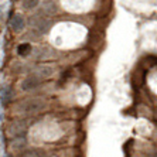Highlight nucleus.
<instances>
[{"label":"nucleus","mask_w":157,"mask_h":157,"mask_svg":"<svg viewBox=\"0 0 157 157\" xmlns=\"http://www.w3.org/2000/svg\"><path fill=\"white\" fill-rule=\"evenodd\" d=\"M40 4V0H23V6L26 9H34Z\"/></svg>","instance_id":"obj_10"},{"label":"nucleus","mask_w":157,"mask_h":157,"mask_svg":"<svg viewBox=\"0 0 157 157\" xmlns=\"http://www.w3.org/2000/svg\"><path fill=\"white\" fill-rule=\"evenodd\" d=\"M31 75L36 77L37 79L43 81V79H45V78L52 75V68H50V67H38V68H36V70L33 71Z\"/></svg>","instance_id":"obj_3"},{"label":"nucleus","mask_w":157,"mask_h":157,"mask_svg":"<svg viewBox=\"0 0 157 157\" xmlns=\"http://www.w3.org/2000/svg\"><path fill=\"white\" fill-rule=\"evenodd\" d=\"M10 88H3V91H2V103H3L4 106L9 103V101H10Z\"/></svg>","instance_id":"obj_8"},{"label":"nucleus","mask_w":157,"mask_h":157,"mask_svg":"<svg viewBox=\"0 0 157 157\" xmlns=\"http://www.w3.org/2000/svg\"><path fill=\"white\" fill-rule=\"evenodd\" d=\"M30 24H31L33 29H36L38 33H45V31L50 29V26H51L50 20H47V18L44 17V16H41V14L33 16L31 20H30Z\"/></svg>","instance_id":"obj_2"},{"label":"nucleus","mask_w":157,"mask_h":157,"mask_svg":"<svg viewBox=\"0 0 157 157\" xmlns=\"http://www.w3.org/2000/svg\"><path fill=\"white\" fill-rule=\"evenodd\" d=\"M44 106H45V102L43 99H29L21 105V110L24 113H36V112H40L41 109H44Z\"/></svg>","instance_id":"obj_1"},{"label":"nucleus","mask_w":157,"mask_h":157,"mask_svg":"<svg viewBox=\"0 0 157 157\" xmlns=\"http://www.w3.org/2000/svg\"><path fill=\"white\" fill-rule=\"evenodd\" d=\"M21 157H44V151L43 150H29Z\"/></svg>","instance_id":"obj_9"},{"label":"nucleus","mask_w":157,"mask_h":157,"mask_svg":"<svg viewBox=\"0 0 157 157\" xmlns=\"http://www.w3.org/2000/svg\"><path fill=\"white\" fill-rule=\"evenodd\" d=\"M30 51H31V45H30L29 43L20 44V45L17 47V52H18V55H23V57L29 55V54H30Z\"/></svg>","instance_id":"obj_7"},{"label":"nucleus","mask_w":157,"mask_h":157,"mask_svg":"<svg viewBox=\"0 0 157 157\" xmlns=\"http://www.w3.org/2000/svg\"><path fill=\"white\" fill-rule=\"evenodd\" d=\"M10 24H11L13 31H16V33L23 31V29L26 27V21H24V18H23L20 14H14V16H13V17H11Z\"/></svg>","instance_id":"obj_4"},{"label":"nucleus","mask_w":157,"mask_h":157,"mask_svg":"<svg viewBox=\"0 0 157 157\" xmlns=\"http://www.w3.org/2000/svg\"><path fill=\"white\" fill-rule=\"evenodd\" d=\"M41 81L37 79L36 77H33V75H30L29 78H26V79L23 81V89L24 91H30V89H34L36 86H38L40 85Z\"/></svg>","instance_id":"obj_5"},{"label":"nucleus","mask_w":157,"mask_h":157,"mask_svg":"<svg viewBox=\"0 0 157 157\" xmlns=\"http://www.w3.org/2000/svg\"><path fill=\"white\" fill-rule=\"evenodd\" d=\"M55 11H57V6H55L52 2H45V3L43 4V10H41L43 14L52 16V14H55Z\"/></svg>","instance_id":"obj_6"}]
</instances>
